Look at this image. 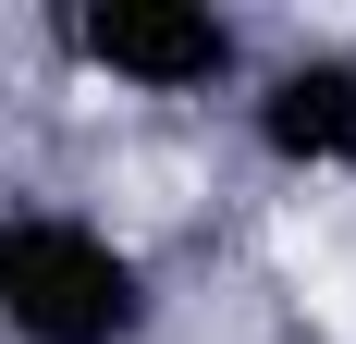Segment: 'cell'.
<instances>
[{"label": "cell", "instance_id": "cell-1", "mask_svg": "<svg viewBox=\"0 0 356 344\" xmlns=\"http://www.w3.org/2000/svg\"><path fill=\"white\" fill-rule=\"evenodd\" d=\"M160 332V271L99 209L13 197L0 209V344H147Z\"/></svg>", "mask_w": 356, "mask_h": 344}, {"label": "cell", "instance_id": "cell-2", "mask_svg": "<svg viewBox=\"0 0 356 344\" xmlns=\"http://www.w3.org/2000/svg\"><path fill=\"white\" fill-rule=\"evenodd\" d=\"M49 49L74 74L123 86V99H221V86H246V25L221 0H62Z\"/></svg>", "mask_w": 356, "mask_h": 344}, {"label": "cell", "instance_id": "cell-3", "mask_svg": "<svg viewBox=\"0 0 356 344\" xmlns=\"http://www.w3.org/2000/svg\"><path fill=\"white\" fill-rule=\"evenodd\" d=\"M246 148L283 185H344L356 172V49L344 37H307V49L246 74Z\"/></svg>", "mask_w": 356, "mask_h": 344}]
</instances>
